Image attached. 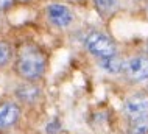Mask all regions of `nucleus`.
Listing matches in <instances>:
<instances>
[{"label":"nucleus","instance_id":"12","mask_svg":"<svg viewBox=\"0 0 148 134\" xmlns=\"http://www.w3.org/2000/svg\"><path fill=\"white\" fill-rule=\"evenodd\" d=\"M62 129V123L59 119H53L50 122H47L45 128H44V131H45V134H59Z\"/></svg>","mask_w":148,"mask_h":134},{"label":"nucleus","instance_id":"8","mask_svg":"<svg viewBox=\"0 0 148 134\" xmlns=\"http://www.w3.org/2000/svg\"><path fill=\"white\" fill-rule=\"evenodd\" d=\"M100 69L103 72H106L108 75H120L123 74V66H125V58L117 55H112V56H108V58H101V59H97Z\"/></svg>","mask_w":148,"mask_h":134},{"label":"nucleus","instance_id":"2","mask_svg":"<svg viewBox=\"0 0 148 134\" xmlns=\"http://www.w3.org/2000/svg\"><path fill=\"white\" fill-rule=\"evenodd\" d=\"M83 42H84V48L87 50V53L92 55L95 59L108 58V56L119 53L117 42L114 41L112 36L105 33V31L92 30L86 34Z\"/></svg>","mask_w":148,"mask_h":134},{"label":"nucleus","instance_id":"10","mask_svg":"<svg viewBox=\"0 0 148 134\" xmlns=\"http://www.w3.org/2000/svg\"><path fill=\"white\" fill-rule=\"evenodd\" d=\"M128 134H148V115L128 120Z\"/></svg>","mask_w":148,"mask_h":134},{"label":"nucleus","instance_id":"4","mask_svg":"<svg viewBox=\"0 0 148 134\" xmlns=\"http://www.w3.org/2000/svg\"><path fill=\"white\" fill-rule=\"evenodd\" d=\"M45 16L47 20L51 23L53 27L64 30V28H69L75 20V14L67 5L59 2H53L49 3L45 6Z\"/></svg>","mask_w":148,"mask_h":134},{"label":"nucleus","instance_id":"1","mask_svg":"<svg viewBox=\"0 0 148 134\" xmlns=\"http://www.w3.org/2000/svg\"><path fill=\"white\" fill-rule=\"evenodd\" d=\"M14 72L23 81H36L44 78L49 67V56L33 42L22 44L14 55Z\"/></svg>","mask_w":148,"mask_h":134},{"label":"nucleus","instance_id":"7","mask_svg":"<svg viewBox=\"0 0 148 134\" xmlns=\"http://www.w3.org/2000/svg\"><path fill=\"white\" fill-rule=\"evenodd\" d=\"M14 97L23 104H36L42 97V89L36 81H23L14 91Z\"/></svg>","mask_w":148,"mask_h":134},{"label":"nucleus","instance_id":"5","mask_svg":"<svg viewBox=\"0 0 148 134\" xmlns=\"http://www.w3.org/2000/svg\"><path fill=\"white\" fill-rule=\"evenodd\" d=\"M122 111L128 120L148 115V92H134L126 97Z\"/></svg>","mask_w":148,"mask_h":134},{"label":"nucleus","instance_id":"6","mask_svg":"<svg viewBox=\"0 0 148 134\" xmlns=\"http://www.w3.org/2000/svg\"><path fill=\"white\" fill-rule=\"evenodd\" d=\"M22 115L21 104L14 100H2L0 101V131L13 129L19 123Z\"/></svg>","mask_w":148,"mask_h":134},{"label":"nucleus","instance_id":"14","mask_svg":"<svg viewBox=\"0 0 148 134\" xmlns=\"http://www.w3.org/2000/svg\"><path fill=\"white\" fill-rule=\"evenodd\" d=\"M34 0H16V3L17 5H30V3H33Z\"/></svg>","mask_w":148,"mask_h":134},{"label":"nucleus","instance_id":"15","mask_svg":"<svg viewBox=\"0 0 148 134\" xmlns=\"http://www.w3.org/2000/svg\"><path fill=\"white\" fill-rule=\"evenodd\" d=\"M72 2H83V0H72Z\"/></svg>","mask_w":148,"mask_h":134},{"label":"nucleus","instance_id":"13","mask_svg":"<svg viewBox=\"0 0 148 134\" xmlns=\"http://www.w3.org/2000/svg\"><path fill=\"white\" fill-rule=\"evenodd\" d=\"M14 5H17L16 0H0V13H6V11H10Z\"/></svg>","mask_w":148,"mask_h":134},{"label":"nucleus","instance_id":"3","mask_svg":"<svg viewBox=\"0 0 148 134\" xmlns=\"http://www.w3.org/2000/svg\"><path fill=\"white\" fill-rule=\"evenodd\" d=\"M126 80L133 83H143L148 81V53L147 55H133L125 58L123 74Z\"/></svg>","mask_w":148,"mask_h":134},{"label":"nucleus","instance_id":"11","mask_svg":"<svg viewBox=\"0 0 148 134\" xmlns=\"http://www.w3.org/2000/svg\"><path fill=\"white\" fill-rule=\"evenodd\" d=\"M14 47L8 41H0V69H5L10 63L14 61Z\"/></svg>","mask_w":148,"mask_h":134},{"label":"nucleus","instance_id":"9","mask_svg":"<svg viewBox=\"0 0 148 134\" xmlns=\"http://www.w3.org/2000/svg\"><path fill=\"white\" fill-rule=\"evenodd\" d=\"M95 11L101 17H109L112 16L119 8V0H92Z\"/></svg>","mask_w":148,"mask_h":134}]
</instances>
